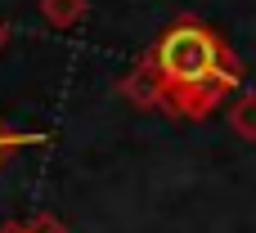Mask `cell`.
<instances>
[{
    "label": "cell",
    "instance_id": "cell-1",
    "mask_svg": "<svg viewBox=\"0 0 256 233\" xmlns=\"http://www.w3.org/2000/svg\"><path fill=\"white\" fill-rule=\"evenodd\" d=\"M148 58H153V67H158V76H162V90H166L162 108H171V112H180V117H202V112H212L216 99L238 85V76H234V67H230V58H225L220 36H216L212 27L194 22V18L171 22V27L158 36V45H153Z\"/></svg>",
    "mask_w": 256,
    "mask_h": 233
},
{
    "label": "cell",
    "instance_id": "cell-2",
    "mask_svg": "<svg viewBox=\"0 0 256 233\" xmlns=\"http://www.w3.org/2000/svg\"><path fill=\"white\" fill-rule=\"evenodd\" d=\"M36 144H50V135H40V130H9L0 121V166H4V157L14 148H36Z\"/></svg>",
    "mask_w": 256,
    "mask_h": 233
},
{
    "label": "cell",
    "instance_id": "cell-3",
    "mask_svg": "<svg viewBox=\"0 0 256 233\" xmlns=\"http://www.w3.org/2000/svg\"><path fill=\"white\" fill-rule=\"evenodd\" d=\"M230 126H234L243 139H256V94H243V99L230 108Z\"/></svg>",
    "mask_w": 256,
    "mask_h": 233
},
{
    "label": "cell",
    "instance_id": "cell-4",
    "mask_svg": "<svg viewBox=\"0 0 256 233\" xmlns=\"http://www.w3.org/2000/svg\"><path fill=\"white\" fill-rule=\"evenodd\" d=\"M81 0H40V13L54 22V27H72L76 18H81Z\"/></svg>",
    "mask_w": 256,
    "mask_h": 233
},
{
    "label": "cell",
    "instance_id": "cell-5",
    "mask_svg": "<svg viewBox=\"0 0 256 233\" xmlns=\"http://www.w3.org/2000/svg\"><path fill=\"white\" fill-rule=\"evenodd\" d=\"M27 229H32V233H68V225H63L58 216H32Z\"/></svg>",
    "mask_w": 256,
    "mask_h": 233
},
{
    "label": "cell",
    "instance_id": "cell-6",
    "mask_svg": "<svg viewBox=\"0 0 256 233\" xmlns=\"http://www.w3.org/2000/svg\"><path fill=\"white\" fill-rule=\"evenodd\" d=\"M0 233H32L27 225H0Z\"/></svg>",
    "mask_w": 256,
    "mask_h": 233
},
{
    "label": "cell",
    "instance_id": "cell-7",
    "mask_svg": "<svg viewBox=\"0 0 256 233\" xmlns=\"http://www.w3.org/2000/svg\"><path fill=\"white\" fill-rule=\"evenodd\" d=\"M4 40H9V27H4V22H0V49H4Z\"/></svg>",
    "mask_w": 256,
    "mask_h": 233
}]
</instances>
